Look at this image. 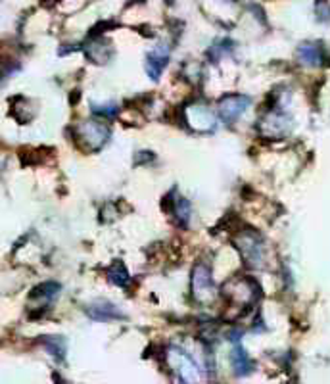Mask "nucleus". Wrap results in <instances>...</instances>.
Segmentation results:
<instances>
[{
  "label": "nucleus",
  "instance_id": "1",
  "mask_svg": "<svg viewBox=\"0 0 330 384\" xmlns=\"http://www.w3.org/2000/svg\"><path fill=\"white\" fill-rule=\"evenodd\" d=\"M167 359H169L171 367L175 369V373H177L182 384H200L202 375H200L198 365L186 351L179 350V348H171L167 351Z\"/></svg>",
  "mask_w": 330,
  "mask_h": 384
},
{
  "label": "nucleus",
  "instance_id": "2",
  "mask_svg": "<svg viewBox=\"0 0 330 384\" xmlns=\"http://www.w3.org/2000/svg\"><path fill=\"white\" fill-rule=\"evenodd\" d=\"M236 246H238L242 258L250 268H263L265 263V243L263 238L257 233H242L236 238Z\"/></svg>",
  "mask_w": 330,
  "mask_h": 384
},
{
  "label": "nucleus",
  "instance_id": "3",
  "mask_svg": "<svg viewBox=\"0 0 330 384\" xmlns=\"http://www.w3.org/2000/svg\"><path fill=\"white\" fill-rule=\"evenodd\" d=\"M225 296H229L238 306H250L257 298V286L252 279H234L225 284Z\"/></svg>",
  "mask_w": 330,
  "mask_h": 384
},
{
  "label": "nucleus",
  "instance_id": "4",
  "mask_svg": "<svg viewBox=\"0 0 330 384\" xmlns=\"http://www.w3.org/2000/svg\"><path fill=\"white\" fill-rule=\"evenodd\" d=\"M192 290L198 300H209L214 294V277L206 263H198L192 271Z\"/></svg>",
  "mask_w": 330,
  "mask_h": 384
},
{
  "label": "nucleus",
  "instance_id": "5",
  "mask_svg": "<svg viewBox=\"0 0 330 384\" xmlns=\"http://www.w3.org/2000/svg\"><path fill=\"white\" fill-rule=\"evenodd\" d=\"M248 106H250V98L246 96H227L219 104V114L223 117V121L232 123L246 112Z\"/></svg>",
  "mask_w": 330,
  "mask_h": 384
},
{
  "label": "nucleus",
  "instance_id": "6",
  "mask_svg": "<svg viewBox=\"0 0 330 384\" xmlns=\"http://www.w3.org/2000/svg\"><path fill=\"white\" fill-rule=\"evenodd\" d=\"M79 134H81V141L89 144V148H100V146L107 141L110 131H107V127L102 125V123L89 121V123L79 127Z\"/></svg>",
  "mask_w": 330,
  "mask_h": 384
},
{
  "label": "nucleus",
  "instance_id": "7",
  "mask_svg": "<svg viewBox=\"0 0 330 384\" xmlns=\"http://www.w3.org/2000/svg\"><path fill=\"white\" fill-rule=\"evenodd\" d=\"M261 129L263 133H267L269 137H282L290 131V119L286 114H282L281 110L277 112H271L263 117V123H261Z\"/></svg>",
  "mask_w": 330,
  "mask_h": 384
},
{
  "label": "nucleus",
  "instance_id": "8",
  "mask_svg": "<svg viewBox=\"0 0 330 384\" xmlns=\"http://www.w3.org/2000/svg\"><path fill=\"white\" fill-rule=\"evenodd\" d=\"M297 60L306 66H321L322 64V51L319 44L306 42L297 49Z\"/></svg>",
  "mask_w": 330,
  "mask_h": 384
},
{
  "label": "nucleus",
  "instance_id": "9",
  "mask_svg": "<svg viewBox=\"0 0 330 384\" xmlns=\"http://www.w3.org/2000/svg\"><path fill=\"white\" fill-rule=\"evenodd\" d=\"M89 315L96 321H110V319L119 317V309L112 306L110 302H96L94 306L89 308Z\"/></svg>",
  "mask_w": 330,
  "mask_h": 384
},
{
  "label": "nucleus",
  "instance_id": "10",
  "mask_svg": "<svg viewBox=\"0 0 330 384\" xmlns=\"http://www.w3.org/2000/svg\"><path fill=\"white\" fill-rule=\"evenodd\" d=\"M165 64H167V49H156V51L150 52L148 76L152 77V79H159Z\"/></svg>",
  "mask_w": 330,
  "mask_h": 384
},
{
  "label": "nucleus",
  "instance_id": "11",
  "mask_svg": "<svg viewBox=\"0 0 330 384\" xmlns=\"http://www.w3.org/2000/svg\"><path fill=\"white\" fill-rule=\"evenodd\" d=\"M232 359V367L236 371V375H248L250 373V369H252V361L248 358V354L240 346H236L231 354Z\"/></svg>",
  "mask_w": 330,
  "mask_h": 384
},
{
  "label": "nucleus",
  "instance_id": "12",
  "mask_svg": "<svg viewBox=\"0 0 330 384\" xmlns=\"http://www.w3.org/2000/svg\"><path fill=\"white\" fill-rule=\"evenodd\" d=\"M107 277H110V281L114 284H119V286H127L129 284V275H127V271L121 263H116L114 268L107 271Z\"/></svg>",
  "mask_w": 330,
  "mask_h": 384
},
{
  "label": "nucleus",
  "instance_id": "13",
  "mask_svg": "<svg viewBox=\"0 0 330 384\" xmlns=\"http://www.w3.org/2000/svg\"><path fill=\"white\" fill-rule=\"evenodd\" d=\"M317 14H319V19L321 21H330V6L324 4V2H319L317 4Z\"/></svg>",
  "mask_w": 330,
  "mask_h": 384
}]
</instances>
